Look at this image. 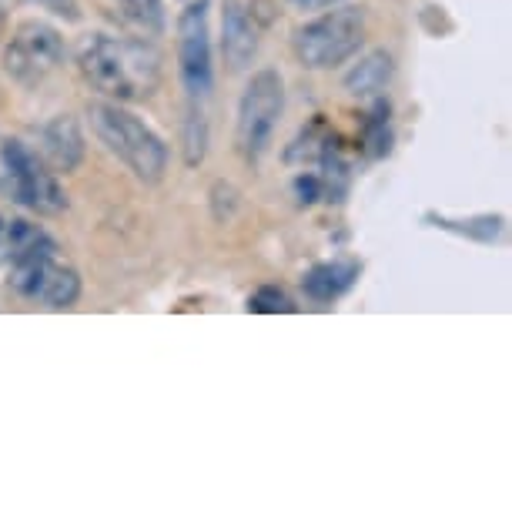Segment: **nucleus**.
Returning <instances> with one entry per match:
<instances>
[{
	"mask_svg": "<svg viewBox=\"0 0 512 512\" xmlns=\"http://www.w3.org/2000/svg\"><path fill=\"white\" fill-rule=\"evenodd\" d=\"M11 285L14 292L44 302L47 308H71L81 295V278L71 265L57 258L54 241H47L44 248L31 251L17 265H11Z\"/></svg>",
	"mask_w": 512,
	"mask_h": 512,
	"instance_id": "423d86ee",
	"label": "nucleus"
},
{
	"mask_svg": "<svg viewBox=\"0 0 512 512\" xmlns=\"http://www.w3.org/2000/svg\"><path fill=\"white\" fill-rule=\"evenodd\" d=\"M0 195L37 215H61L67 208L64 188L47 171L44 158L17 138H0Z\"/></svg>",
	"mask_w": 512,
	"mask_h": 512,
	"instance_id": "7ed1b4c3",
	"label": "nucleus"
},
{
	"mask_svg": "<svg viewBox=\"0 0 512 512\" xmlns=\"http://www.w3.org/2000/svg\"><path fill=\"white\" fill-rule=\"evenodd\" d=\"M41 154L44 161L51 164L57 171H74L77 164L84 158V138H81V128H77L74 118H61L47 121L41 128Z\"/></svg>",
	"mask_w": 512,
	"mask_h": 512,
	"instance_id": "1a4fd4ad",
	"label": "nucleus"
},
{
	"mask_svg": "<svg viewBox=\"0 0 512 512\" xmlns=\"http://www.w3.org/2000/svg\"><path fill=\"white\" fill-rule=\"evenodd\" d=\"M285 111V84L278 71L265 67L248 81L245 94L238 101L235 144L248 161H258L275 138V128Z\"/></svg>",
	"mask_w": 512,
	"mask_h": 512,
	"instance_id": "39448f33",
	"label": "nucleus"
},
{
	"mask_svg": "<svg viewBox=\"0 0 512 512\" xmlns=\"http://www.w3.org/2000/svg\"><path fill=\"white\" fill-rule=\"evenodd\" d=\"M121 21L141 37H158L164 31V4L161 0H114Z\"/></svg>",
	"mask_w": 512,
	"mask_h": 512,
	"instance_id": "4468645a",
	"label": "nucleus"
},
{
	"mask_svg": "<svg viewBox=\"0 0 512 512\" xmlns=\"http://www.w3.org/2000/svg\"><path fill=\"white\" fill-rule=\"evenodd\" d=\"M292 7H298V11H325V7H332L335 0H288Z\"/></svg>",
	"mask_w": 512,
	"mask_h": 512,
	"instance_id": "f3484780",
	"label": "nucleus"
},
{
	"mask_svg": "<svg viewBox=\"0 0 512 512\" xmlns=\"http://www.w3.org/2000/svg\"><path fill=\"white\" fill-rule=\"evenodd\" d=\"M77 67L94 91L118 104L151 98L161 84V57L138 37L88 34L77 44Z\"/></svg>",
	"mask_w": 512,
	"mask_h": 512,
	"instance_id": "f257e3e1",
	"label": "nucleus"
},
{
	"mask_svg": "<svg viewBox=\"0 0 512 512\" xmlns=\"http://www.w3.org/2000/svg\"><path fill=\"white\" fill-rule=\"evenodd\" d=\"M88 118L94 134L108 144L111 154L128 164V168L141 181H161L164 168H168V148L141 118H134L131 111H124L118 101H91Z\"/></svg>",
	"mask_w": 512,
	"mask_h": 512,
	"instance_id": "f03ea898",
	"label": "nucleus"
},
{
	"mask_svg": "<svg viewBox=\"0 0 512 512\" xmlns=\"http://www.w3.org/2000/svg\"><path fill=\"white\" fill-rule=\"evenodd\" d=\"M37 4H44V7H51L54 14H64V17H77V4L74 0H37Z\"/></svg>",
	"mask_w": 512,
	"mask_h": 512,
	"instance_id": "dca6fc26",
	"label": "nucleus"
},
{
	"mask_svg": "<svg viewBox=\"0 0 512 512\" xmlns=\"http://www.w3.org/2000/svg\"><path fill=\"white\" fill-rule=\"evenodd\" d=\"M255 27H251V14L238 0L225 4V57L231 67H245L248 57L255 54Z\"/></svg>",
	"mask_w": 512,
	"mask_h": 512,
	"instance_id": "9b49d317",
	"label": "nucleus"
},
{
	"mask_svg": "<svg viewBox=\"0 0 512 512\" xmlns=\"http://www.w3.org/2000/svg\"><path fill=\"white\" fill-rule=\"evenodd\" d=\"M392 81V57L385 51H372L369 57H362L359 64L352 67V74L345 77V88H349L355 98H375L389 88Z\"/></svg>",
	"mask_w": 512,
	"mask_h": 512,
	"instance_id": "f8f14e48",
	"label": "nucleus"
},
{
	"mask_svg": "<svg viewBox=\"0 0 512 512\" xmlns=\"http://www.w3.org/2000/svg\"><path fill=\"white\" fill-rule=\"evenodd\" d=\"M178 71L191 104H201L211 94V37L208 4H188L178 17Z\"/></svg>",
	"mask_w": 512,
	"mask_h": 512,
	"instance_id": "6e6552de",
	"label": "nucleus"
},
{
	"mask_svg": "<svg viewBox=\"0 0 512 512\" xmlns=\"http://www.w3.org/2000/svg\"><path fill=\"white\" fill-rule=\"evenodd\" d=\"M359 268L352 262H328V265H315L312 272L305 275V292L315 302H332L342 292H349Z\"/></svg>",
	"mask_w": 512,
	"mask_h": 512,
	"instance_id": "ddd939ff",
	"label": "nucleus"
},
{
	"mask_svg": "<svg viewBox=\"0 0 512 512\" xmlns=\"http://www.w3.org/2000/svg\"><path fill=\"white\" fill-rule=\"evenodd\" d=\"M248 312L278 315V312H295V305H292V298H288V295L282 292V288L265 285V288H258V292L248 298Z\"/></svg>",
	"mask_w": 512,
	"mask_h": 512,
	"instance_id": "2eb2a0df",
	"label": "nucleus"
},
{
	"mask_svg": "<svg viewBox=\"0 0 512 512\" xmlns=\"http://www.w3.org/2000/svg\"><path fill=\"white\" fill-rule=\"evenodd\" d=\"M365 44V14L359 7H335L295 31V54L308 71H328L359 54Z\"/></svg>",
	"mask_w": 512,
	"mask_h": 512,
	"instance_id": "20e7f679",
	"label": "nucleus"
},
{
	"mask_svg": "<svg viewBox=\"0 0 512 512\" xmlns=\"http://www.w3.org/2000/svg\"><path fill=\"white\" fill-rule=\"evenodd\" d=\"M47 241L51 238H47L34 221L0 211V265H7V268L17 265L21 258L31 255V251L44 248Z\"/></svg>",
	"mask_w": 512,
	"mask_h": 512,
	"instance_id": "9d476101",
	"label": "nucleus"
},
{
	"mask_svg": "<svg viewBox=\"0 0 512 512\" xmlns=\"http://www.w3.org/2000/svg\"><path fill=\"white\" fill-rule=\"evenodd\" d=\"M61 57H64L61 34L44 21H27L17 27L11 44H7L4 71L17 84H24V88H34V84H41L61 64Z\"/></svg>",
	"mask_w": 512,
	"mask_h": 512,
	"instance_id": "0eeeda50",
	"label": "nucleus"
}]
</instances>
